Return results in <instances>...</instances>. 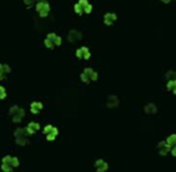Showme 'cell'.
<instances>
[{
	"label": "cell",
	"mask_w": 176,
	"mask_h": 172,
	"mask_svg": "<svg viewBox=\"0 0 176 172\" xmlns=\"http://www.w3.org/2000/svg\"><path fill=\"white\" fill-rule=\"evenodd\" d=\"M10 165H11L12 167H18V166H19V160H18L16 157H12V158H11V161H10Z\"/></svg>",
	"instance_id": "16"
},
{
	"label": "cell",
	"mask_w": 176,
	"mask_h": 172,
	"mask_svg": "<svg viewBox=\"0 0 176 172\" xmlns=\"http://www.w3.org/2000/svg\"><path fill=\"white\" fill-rule=\"evenodd\" d=\"M116 19H117L116 15H114V13H107V15L104 16V23H105L107 25H112Z\"/></svg>",
	"instance_id": "9"
},
{
	"label": "cell",
	"mask_w": 176,
	"mask_h": 172,
	"mask_svg": "<svg viewBox=\"0 0 176 172\" xmlns=\"http://www.w3.org/2000/svg\"><path fill=\"white\" fill-rule=\"evenodd\" d=\"M23 1H24V4H25L28 7H30L31 5H34V4H35V1H36V0H23Z\"/></svg>",
	"instance_id": "24"
},
{
	"label": "cell",
	"mask_w": 176,
	"mask_h": 172,
	"mask_svg": "<svg viewBox=\"0 0 176 172\" xmlns=\"http://www.w3.org/2000/svg\"><path fill=\"white\" fill-rule=\"evenodd\" d=\"M39 1H43V0H39Z\"/></svg>",
	"instance_id": "28"
},
{
	"label": "cell",
	"mask_w": 176,
	"mask_h": 172,
	"mask_svg": "<svg viewBox=\"0 0 176 172\" xmlns=\"http://www.w3.org/2000/svg\"><path fill=\"white\" fill-rule=\"evenodd\" d=\"M68 38H70L71 42L79 41V39L81 38V34L78 32V31H76V30H72V31H70V34H68Z\"/></svg>",
	"instance_id": "11"
},
{
	"label": "cell",
	"mask_w": 176,
	"mask_h": 172,
	"mask_svg": "<svg viewBox=\"0 0 176 172\" xmlns=\"http://www.w3.org/2000/svg\"><path fill=\"white\" fill-rule=\"evenodd\" d=\"M4 72H5V74H9L11 72V67L9 65H4Z\"/></svg>",
	"instance_id": "26"
},
{
	"label": "cell",
	"mask_w": 176,
	"mask_h": 172,
	"mask_svg": "<svg viewBox=\"0 0 176 172\" xmlns=\"http://www.w3.org/2000/svg\"><path fill=\"white\" fill-rule=\"evenodd\" d=\"M167 89H168L169 91H171L173 93H175V95H176V80H175V79L168 83V85H167Z\"/></svg>",
	"instance_id": "15"
},
{
	"label": "cell",
	"mask_w": 176,
	"mask_h": 172,
	"mask_svg": "<svg viewBox=\"0 0 176 172\" xmlns=\"http://www.w3.org/2000/svg\"><path fill=\"white\" fill-rule=\"evenodd\" d=\"M10 114L12 116V120H13V122L15 123H19L20 121L23 120V117L25 116V113H24V110L19 108V106H13V108H11V111H10Z\"/></svg>",
	"instance_id": "3"
},
{
	"label": "cell",
	"mask_w": 176,
	"mask_h": 172,
	"mask_svg": "<svg viewBox=\"0 0 176 172\" xmlns=\"http://www.w3.org/2000/svg\"><path fill=\"white\" fill-rule=\"evenodd\" d=\"M95 166H96L97 171H105V170L108 169L107 163H105V161H103V160H97V161H96V164H95Z\"/></svg>",
	"instance_id": "12"
},
{
	"label": "cell",
	"mask_w": 176,
	"mask_h": 172,
	"mask_svg": "<svg viewBox=\"0 0 176 172\" xmlns=\"http://www.w3.org/2000/svg\"><path fill=\"white\" fill-rule=\"evenodd\" d=\"M54 128H55V127H53L52 124H48V126H46V127H44L43 133L46 134V135H47V134H49V133H52V132L54 130Z\"/></svg>",
	"instance_id": "19"
},
{
	"label": "cell",
	"mask_w": 176,
	"mask_h": 172,
	"mask_svg": "<svg viewBox=\"0 0 176 172\" xmlns=\"http://www.w3.org/2000/svg\"><path fill=\"white\" fill-rule=\"evenodd\" d=\"M6 90H5V87H2V86H0V99H5L6 98Z\"/></svg>",
	"instance_id": "21"
},
{
	"label": "cell",
	"mask_w": 176,
	"mask_h": 172,
	"mask_svg": "<svg viewBox=\"0 0 176 172\" xmlns=\"http://www.w3.org/2000/svg\"><path fill=\"white\" fill-rule=\"evenodd\" d=\"M42 109H43V104L41 102H33L30 104V110H31L33 114L37 115Z\"/></svg>",
	"instance_id": "6"
},
{
	"label": "cell",
	"mask_w": 176,
	"mask_h": 172,
	"mask_svg": "<svg viewBox=\"0 0 176 172\" xmlns=\"http://www.w3.org/2000/svg\"><path fill=\"white\" fill-rule=\"evenodd\" d=\"M26 128H28V130H29L30 135H33V134H35L40 129V124L39 123H36V122H30V123L28 124Z\"/></svg>",
	"instance_id": "10"
},
{
	"label": "cell",
	"mask_w": 176,
	"mask_h": 172,
	"mask_svg": "<svg viewBox=\"0 0 176 172\" xmlns=\"http://www.w3.org/2000/svg\"><path fill=\"white\" fill-rule=\"evenodd\" d=\"M12 166L10 165V164H5V163H2V165H1V170L5 172H11L12 171Z\"/></svg>",
	"instance_id": "17"
},
{
	"label": "cell",
	"mask_w": 176,
	"mask_h": 172,
	"mask_svg": "<svg viewBox=\"0 0 176 172\" xmlns=\"http://www.w3.org/2000/svg\"><path fill=\"white\" fill-rule=\"evenodd\" d=\"M80 79L83 83H86V84L90 81H95V80H97V73L91 68H85L80 76Z\"/></svg>",
	"instance_id": "1"
},
{
	"label": "cell",
	"mask_w": 176,
	"mask_h": 172,
	"mask_svg": "<svg viewBox=\"0 0 176 172\" xmlns=\"http://www.w3.org/2000/svg\"><path fill=\"white\" fill-rule=\"evenodd\" d=\"M58 129L57 128H54V130L52 132V133H49V134H47L46 135V139L48 140V141H53V140H55V137L58 136Z\"/></svg>",
	"instance_id": "14"
},
{
	"label": "cell",
	"mask_w": 176,
	"mask_h": 172,
	"mask_svg": "<svg viewBox=\"0 0 176 172\" xmlns=\"http://www.w3.org/2000/svg\"><path fill=\"white\" fill-rule=\"evenodd\" d=\"M76 55L78 59H84V60H89L90 59V52H89V48L86 47H81L79 48L76 53Z\"/></svg>",
	"instance_id": "4"
},
{
	"label": "cell",
	"mask_w": 176,
	"mask_h": 172,
	"mask_svg": "<svg viewBox=\"0 0 176 172\" xmlns=\"http://www.w3.org/2000/svg\"><path fill=\"white\" fill-rule=\"evenodd\" d=\"M88 4H89L88 0H79L78 2L74 5V11H76V13H77V15H83V13H84V10H85V7H86Z\"/></svg>",
	"instance_id": "5"
},
{
	"label": "cell",
	"mask_w": 176,
	"mask_h": 172,
	"mask_svg": "<svg viewBox=\"0 0 176 172\" xmlns=\"http://www.w3.org/2000/svg\"><path fill=\"white\" fill-rule=\"evenodd\" d=\"M5 72H4V63H0V80L5 79Z\"/></svg>",
	"instance_id": "22"
},
{
	"label": "cell",
	"mask_w": 176,
	"mask_h": 172,
	"mask_svg": "<svg viewBox=\"0 0 176 172\" xmlns=\"http://www.w3.org/2000/svg\"><path fill=\"white\" fill-rule=\"evenodd\" d=\"M11 155H5L4 158H2V163H5V164H10V161H11Z\"/></svg>",
	"instance_id": "23"
},
{
	"label": "cell",
	"mask_w": 176,
	"mask_h": 172,
	"mask_svg": "<svg viewBox=\"0 0 176 172\" xmlns=\"http://www.w3.org/2000/svg\"><path fill=\"white\" fill-rule=\"evenodd\" d=\"M44 46H46L48 49H54V47H55V46L50 42V39H48V38H46V39H44Z\"/></svg>",
	"instance_id": "20"
},
{
	"label": "cell",
	"mask_w": 176,
	"mask_h": 172,
	"mask_svg": "<svg viewBox=\"0 0 176 172\" xmlns=\"http://www.w3.org/2000/svg\"><path fill=\"white\" fill-rule=\"evenodd\" d=\"M167 142L170 145V146H174V145H176V135L174 134V135H171V136H169L168 137V140H167Z\"/></svg>",
	"instance_id": "18"
},
{
	"label": "cell",
	"mask_w": 176,
	"mask_h": 172,
	"mask_svg": "<svg viewBox=\"0 0 176 172\" xmlns=\"http://www.w3.org/2000/svg\"><path fill=\"white\" fill-rule=\"evenodd\" d=\"M169 150H170V145H169L168 142H164V141L159 142V145H158V151H159V154L164 155V154H167V153L169 152Z\"/></svg>",
	"instance_id": "8"
},
{
	"label": "cell",
	"mask_w": 176,
	"mask_h": 172,
	"mask_svg": "<svg viewBox=\"0 0 176 172\" xmlns=\"http://www.w3.org/2000/svg\"><path fill=\"white\" fill-rule=\"evenodd\" d=\"M173 155H176V145L174 146V148H173Z\"/></svg>",
	"instance_id": "27"
},
{
	"label": "cell",
	"mask_w": 176,
	"mask_h": 172,
	"mask_svg": "<svg viewBox=\"0 0 176 172\" xmlns=\"http://www.w3.org/2000/svg\"><path fill=\"white\" fill-rule=\"evenodd\" d=\"M16 142H17L18 145H20V146H25V145L29 143L26 136H17V137H16Z\"/></svg>",
	"instance_id": "13"
},
{
	"label": "cell",
	"mask_w": 176,
	"mask_h": 172,
	"mask_svg": "<svg viewBox=\"0 0 176 172\" xmlns=\"http://www.w3.org/2000/svg\"><path fill=\"white\" fill-rule=\"evenodd\" d=\"M91 11H92V6L90 4H88L86 7H85V10H84V12L85 13H91Z\"/></svg>",
	"instance_id": "25"
},
{
	"label": "cell",
	"mask_w": 176,
	"mask_h": 172,
	"mask_svg": "<svg viewBox=\"0 0 176 172\" xmlns=\"http://www.w3.org/2000/svg\"><path fill=\"white\" fill-rule=\"evenodd\" d=\"M36 11L39 12L40 17H42V18L47 17L48 13H49V11H50V6H49L48 1H46V0L39 1V2L36 4Z\"/></svg>",
	"instance_id": "2"
},
{
	"label": "cell",
	"mask_w": 176,
	"mask_h": 172,
	"mask_svg": "<svg viewBox=\"0 0 176 172\" xmlns=\"http://www.w3.org/2000/svg\"><path fill=\"white\" fill-rule=\"evenodd\" d=\"M47 38H48V39H50V42H52V43H53L55 47L60 46V44H61V42H62V41H61V37H60V36H58L57 34H54V32H50V34H48V35H47Z\"/></svg>",
	"instance_id": "7"
}]
</instances>
